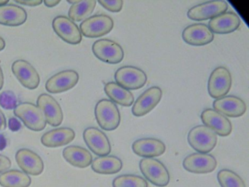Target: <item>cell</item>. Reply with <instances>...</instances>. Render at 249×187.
Returning a JSON list of instances; mask_svg holds the SVG:
<instances>
[{
  "label": "cell",
  "mask_w": 249,
  "mask_h": 187,
  "mask_svg": "<svg viewBox=\"0 0 249 187\" xmlns=\"http://www.w3.org/2000/svg\"><path fill=\"white\" fill-rule=\"evenodd\" d=\"M96 120L100 127L107 131L118 128L121 123V114L117 106L108 99H102L96 104Z\"/></svg>",
  "instance_id": "1"
},
{
  "label": "cell",
  "mask_w": 249,
  "mask_h": 187,
  "mask_svg": "<svg viewBox=\"0 0 249 187\" xmlns=\"http://www.w3.org/2000/svg\"><path fill=\"white\" fill-rule=\"evenodd\" d=\"M140 169L150 183L159 187H167L170 181V173L164 164L154 158H143L140 161Z\"/></svg>",
  "instance_id": "2"
},
{
  "label": "cell",
  "mask_w": 249,
  "mask_h": 187,
  "mask_svg": "<svg viewBox=\"0 0 249 187\" xmlns=\"http://www.w3.org/2000/svg\"><path fill=\"white\" fill-rule=\"evenodd\" d=\"M14 114L30 130L39 132L46 128L47 123L36 104L29 102L18 104L14 109Z\"/></svg>",
  "instance_id": "3"
},
{
  "label": "cell",
  "mask_w": 249,
  "mask_h": 187,
  "mask_svg": "<svg viewBox=\"0 0 249 187\" xmlns=\"http://www.w3.org/2000/svg\"><path fill=\"white\" fill-rule=\"evenodd\" d=\"M187 139L189 145L201 154L209 153L217 143V135L205 125L195 126L191 129Z\"/></svg>",
  "instance_id": "4"
},
{
  "label": "cell",
  "mask_w": 249,
  "mask_h": 187,
  "mask_svg": "<svg viewBox=\"0 0 249 187\" xmlns=\"http://www.w3.org/2000/svg\"><path fill=\"white\" fill-rule=\"evenodd\" d=\"M114 27L113 20L107 15L93 16L80 25L81 34L88 38H97L109 34Z\"/></svg>",
  "instance_id": "5"
},
{
  "label": "cell",
  "mask_w": 249,
  "mask_h": 187,
  "mask_svg": "<svg viewBox=\"0 0 249 187\" xmlns=\"http://www.w3.org/2000/svg\"><path fill=\"white\" fill-rule=\"evenodd\" d=\"M92 52L99 60L110 64L121 63L124 57V52L122 46L107 39H101L94 42Z\"/></svg>",
  "instance_id": "6"
},
{
  "label": "cell",
  "mask_w": 249,
  "mask_h": 187,
  "mask_svg": "<svg viewBox=\"0 0 249 187\" xmlns=\"http://www.w3.org/2000/svg\"><path fill=\"white\" fill-rule=\"evenodd\" d=\"M116 83L125 89H141L146 84L147 75L142 69L132 66L119 68L115 73Z\"/></svg>",
  "instance_id": "7"
},
{
  "label": "cell",
  "mask_w": 249,
  "mask_h": 187,
  "mask_svg": "<svg viewBox=\"0 0 249 187\" xmlns=\"http://www.w3.org/2000/svg\"><path fill=\"white\" fill-rule=\"evenodd\" d=\"M231 75L224 66L215 68L210 75L208 82V94L213 98L218 99L225 96L231 89Z\"/></svg>",
  "instance_id": "8"
},
{
  "label": "cell",
  "mask_w": 249,
  "mask_h": 187,
  "mask_svg": "<svg viewBox=\"0 0 249 187\" xmlns=\"http://www.w3.org/2000/svg\"><path fill=\"white\" fill-rule=\"evenodd\" d=\"M37 106L40 109L48 124L53 127H58L64 120V114L61 106L56 99L47 94L39 95Z\"/></svg>",
  "instance_id": "9"
},
{
  "label": "cell",
  "mask_w": 249,
  "mask_h": 187,
  "mask_svg": "<svg viewBox=\"0 0 249 187\" xmlns=\"http://www.w3.org/2000/svg\"><path fill=\"white\" fill-rule=\"evenodd\" d=\"M228 7L225 1H210L190 8L187 16L193 21H206L227 12Z\"/></svg>",
  "instance_id": "10"
},
{
  "label": "cell",
  "mask_w": 249,
  "mask_h": 187,
  "mask_svg": "<svg viewBox=\"0 0 249 187\" xmlns=\"http://www.w3.org/2000/svg\"><path fill=\"white\" fill-rule=\"evenodd\" d=\"M56 34L68 44L78 45L82 41V34L75 22L64 16H56L52 22Z\"/></svg>",
  "instance_id": "11"
},
{
  "label": "cell",
  "mask_w": 249,
  "mask_h": 187,
  "mask_svg": "<svg viewBox=\"0 0 249 187\" xmlns=\"http://www.w3.org/2000/svg\"><path fill=\"white\" fill-rule=\"evenodd\" d=\"M11 69L14 76L24 88L36 90L40 85V75L30 62L22 59L16 61L13 63Z\"/></svg>",
  "instance_id": "12"
},
{
  "label": "cell",
  "mask_w": 249,
  "mask_h": 187,
  "mask_svg": "<svg viewBox=\"0 0 249 187\" xmlns=\"http://www.w3.org/2000/svg\"><path fill=\"white\" fill-rule=\"evenodd\" d=\"M78 81L79 75L75 70L62 71L48 79L46 89L50 94H62L73 88Z\"/></svg>",
  "instance_id": "13"
},
{
  "label": "cell",
  "mask_w": 249,
  "mask_h": 187,
  "mask_svg": "<svg viewBox=\"0 0 249 187\" xmlns=\"http://www.w3.org/2000/svg\"><path fill=\"white\" fill-rule=\"evenodd\" d=\"M84 141L89 149L97 156L109 155L111 152V145L107 136L100 129L94 127H87L84 131Z\"/></svg>",
  "instance_id": "14"
},
{
  "label": "cell",
  "mask_w": 249,
  "mask_h": 187,
  "mask_svg": "<svg viewBox=\"0 0 249 187\" xmlns=\"http://www.w3.org/2000/svg\"><path fill=\"white\" fill-rule=\"evenodd\" d=\"M162 98V91L157 86L151 87L144 91L135 101L132 112L135 117L146 115L152 111Z\"/></svg>",
  "instance_id": "15"
},
{
  "label": "cell",
  "mask_w": 249,
  "mask_h": 187,
  "mask_svg": "<svg viewBox=\"0 0 249 187\" xmlns=\"http://www.w3.org/2000/svg\"><path fill=\"white\" fill-rule=\"evenodd\" d=\"M183 166L192 173L207 174L215 171L217 161L209 154L194 153L183 159Z\"/></svg>",
  "instance_id": "16"
},
{
  "label": "cell",
  "mask_w": 249,
  "mask_h": 187,
  "mask_svg": "<svg viewBox=\"0 0 249 187\" xmlns=\"http://www.w3.org/2000/svg\"><path fill=\"white\" fill-rule=\"evenodd\" d=\"M16 160L21 171L27 175H41L44 171V162L36 152L29 149H21L16 154Z\"/></svg>",
  "instance_id": "17"
},
{
  "label": "cell",
  "mask_w": 249,
  "mask_h": 187,
  "mask_svg": "<svg viewBox=\"0 0 249 187\" xmlns=\"http://www.w3.org/2000/svg\"><path fill=\"white\" fill-rule=\"evenodd\" d=\"M201 120L204 125L222 137L230 136L232 131V125L230 120L212 109L204 110L201 114Z\"/></svg>",
  "instance_id": "18"
},
{
  "label": "cell",
  "mask_w": 249,
  "mask_h": 187,
  "mask_svg": "<svg viewBox=\"0 0 249 187\" xmlns=\"http://www.w3.org/2000/svg\"><path fill=\"white\" fill-rule=\"evenodd\" d=\"M182 38L190 46H203L212 43L214 34L206 24H194L184 29Z\"/></svg>",
  "instance_id": "19"
},
{
  "label": "cell",
  "mask_w": 249,
  "mask_h": 187,
  "mask_svg": "<svg viewBox=\"0 0 249 187\" xmlns=\"http://www.w3.org/2000/svg\"><path fill=\"white\" fill-rule=\"evenodd\" d=\"M214 110L225 117H240L246 111V105L241 98L234 95H228L218 98L213 103Z\"/></svg>",
  "instance_id": "20"
},
{
  "label": "cell",
  "mask_w": 249,
  "mask_h": 187,
  "mask_svg": "<svg viewBox=\"0 0 249 187\" xmlns=\"http://www.w3.org/2000/svg\"><path fill=\"white\" fill-rule=\"evenodd\" d=\"M135 155L144 158L161 156L165 152L166 146L161 140L154 138H145L135 140L132 146Z\"/></svg>",
  "instance_id": "21"
},
{
  "label": "cell",
  "mask_w": 249,
  "mask_h": 187,
  "mask_svg": "<svg viewBox=\"0 0 249 187\" xmlns=\"http://www.w3.org/2000/svg\"><path fill=\"white\" fill-rule=\"evenodd\" d=\"M240 26L238 16L234 12H227L211 19L208 27L213 33L225 34L234 32Z\"/></svg>",
  "instance_id": "22"
},
{
  "label": "cell",
  "mask_w": 249,
  "mask_h": 187,
  "mask_svg": "<svg viewBox=\"0 0 249 187\" xmlns=\"http://www.w3.org/2000/svg\"><path fill=\"white\" fill-rule=\"evenodd\" d=\"M75 138V133L72 128L59 127L44 133L40 141L46 147L57 148L69 144Z\"/></svg>",
  "instance_id": "23"
},
{
  "label": "cell",
  "mask_w": 249,
  "mask_h": 187,
  "mask_svg": "<svg viewBox=\"0 0 249 187\" xmlns=\"http://www.w3.org/2000/svg\"><path fill=\"white\" fill-rule=\"evenodd\" d=\"M27 20L25 10L13 4L0 6V24L8 27H18Z\"/></svg>",
  "instance_id": "24"
},
{
  "label": "cell",
  "mask_w": 249,
  "mask_h": 187,
  "mask_svg": "<svg viewBox=\"0 0 249 187\" xmlns=\"http://www.w3.org/2000/svg\"><path fill=\"white\" fill-rule=\"evenodd\" d=\"M64 159L75 168H87L91 165L92 155L85 148L79 146H67L62 152Z\"/></svg>",
  "instance_id": "25"
},
{
  "label": "cell",
  "mask_w": 249,
  "mask_h": 187,
  "mask_svg": "<svg viewBox=\"0 0 249 187\" xmlns=\"http://www.w3.org/2000/svg\"><path fill=\"white\" fill-rule=\"evenodd\" d=\"M123 162L116 156H103L95 158L91 162L93 171L102 175H113L120 172Z\"/></svg>",
  "instance_id": "26"
},
{
  "label": "cell",
  "mask_w": 249,
  "mask_h": 187,
  "mask_svg": "<svg viewBox=\"0 0 249 187\" xmlns=\"http://www.w3.org/2000/svg\"><path fill=\"white\" fill-rule=\"evenodd\" d=\"M105 92L115 104L123 107H129L134 103V96L132 93L118 85L116 82H109L106 84Z\"/></svg>",
  "instance_id": "27"
},
{
  "label": "cell",
  "mask_w": 249,
  "mask_h": 187,
  "mask_svg": "<svg viewBox=\"0 0 249 187\" xmlns=\"http://www.w3.org/2000/svg\"><path fill=\"white\" fill-rule=\"evenodd\" d=\"M32 178L18 170H10L0 174V185L2 187H30Z\"/></svg>",
  "instance_id": "28"
},
{
  "label": "cell",
  "mask_w": 249,
  "mask_h": 187,
  "mask_svg": "<svg viewBox=\"0 0 249 187\" xmlns=\"http://www.w3.org/2000/svg\"><path fill=\"white\" fill-rule=\"evenodd\" d=\"M96 1H77L71 5L68 11L69 18L72 21L80 22L89 18L95 9Z\"/></svg>",
  "instance_id": "29"
},
{
  "label": "cell",
  "mask_w": 249,
  "mask_h": 187,
  "mask_svg": "<svg viewBox=\"0 0 249 187\" xmlns=\"http://www.w3.org/2000/svg\"><path fill=\"white\" fill-rule=\"evenodd\" d=\"M217 179L221 187H246L243 180L230 170H221L217 174Z\"/></svg>",
  "instance_id": "30"
},
{
  "label": "cell",
  "mask_w": 249,
  "mask_h": 187,
  "mask_svg": "<svg viewBox=\"0 0 249 187\" xmlns=\"http://www.w3.org/2000/svg\"><path fill=\"white\" fill-rule=\"evenodd\" d=\"M113 187H148L146 180L140 175L125 174L115 178Z\"/></svg>",
  "instance_id": "31"
},
{
  "label": "cell",
  "mask_w": 249,
  "mask_h": 187,
  "mask_svg": "<svg viewBox=\"0 0 249 187\" xmlns=\"http://www.w3.org/2000/svg\"><path fill=\"white\" fill-rule=\"evenodd\" d=\"M0 105L5 109H14L18 105L17 95L12 91H4L0 94Z\"/></svg>",
  "instance_id": "32"
},
{
  "label": "cell",
  "mask_w": 249,
  "mask_h": 187,
  "mask_svg": "<svg viewBox=\"0 0 249 187\" xmlns=\"http://www.w3.org/2000/svg\"><path fill=\"white\" fill-rule=\"evenodd\" d=\"M99 4L103 8L112 13L120 12L123 8V1H99Z\"/></svg>",
  "instance_id": "33"
},
{
  "label": "cell",
  "mask_w": 249,
  "mask_h": 187,
  "mask_svg": "<svg viewBox=\"0 0 249 187\" xmlns=\"http://www.w3.org/2000/svg\"><path fill=\"white\" fill-rule=\"evenodd\" d=\"M11 159L5 155H0V174L8 171L11 168Z\"/></svg>",
  "instance_id": "34"
},
{
  "label": "cell",
  "mask_w": 249,
  "mask_h": 187,
  "mask_svg": "<svg viewBox=\"0 0 249 187\" xmlns=\"http://www.w3.org/2000/svg\"><path fill=\"white\" fill-rule=\"evenodd\" d=\"M16 2H17V3L19 4V5L29 7H37L43 3V1H40V0H36H36H33V1H30V0H27V1L18 0V1H16Z\"/></svg>",
  "instance_id": "35"
},
{
  "label": "cell",
  "mask_w": 249,
  "mask_h": 187,
  "mask_svg": "<svg viewBox=\"0 0 249 187\" xmlns=\"http://www.w3.org/2000/svg\"><path fill=\"white\" fill-rule=\"evenodd\" d=\"M20 123L16 118H11L9 120V127L11 130H17L19 129Z\"/></svg>",
  "instance_id": "36"
},
{
  "label": "cell",
  "mask_w": 249,
  "mask_h": 187,
  "mask_svg": "<svg viewBox=\"0 0 249 187\" xmlns=\"http://www.w3.org/2000/svg\"><path fill=\"white\" fill-rule=\"evenodd\" d=\"M7 127V120L5 114L0 109V130H4Z\"/></svg>",
  "instance_id": "37"
},
{
  "label": "cell",
  "mask_w": 249,
  "mask_h": 187,
  "mask_svg": "<svg viewBox=\"0 0 249 187\" xmlns=\"http://www.w3.org/2000/svg\"><path fill=\"white\" fill-rule=\"evenodd\" d=\"M44 4L46 6L49 7V8H53L56 7V5H59L60 3V1H44Z\"/></svg>",
  "instance_id": "38"
},
{
  "label": "cell",
  "mask_w": 249,
  "mask_h": 187,
  "mask_svg": "<svg viewBox=\"0 0 249 187\" xmlns=\"http://www.w3.org/2000/svg\"><path fill=\"white\" fill-rule=\"evenodd\" d=\"M4 85V75L2 68L0 66V91L3 88Z\"/></svg>",
  "instance_id": "39"
},
{
  "label": "cell",
  "mask_w": 249,
  "mask_h": 187,
  "mask_svg": "<svg viewBox=\"0 0 249 187\" xmlns=\"http://www.w3.org/2000/svg\"><path fill=\"white\" fill-rule=\"evenodd\" d=\"M5 46H6V43H5V40L2 37H0V51H2L5 49Z\"/></svg>",
  "instance_id": "40"
},
{
  "label": "cell",
  "mask_w": 249,
  "mask_h": 187,
  "mask_svg": "<svg viewBox=\"0 0 249 187\" xmlns=\"http://www.w3.org/2000/svg\"><path fill=\"white\" fill-rule=\"evenodd\" d=\"M8 4V1H6V0H3V1H0V6H2V5H7Z\"/></svg>",
  "instance_id": "41"
}]
</instances>
